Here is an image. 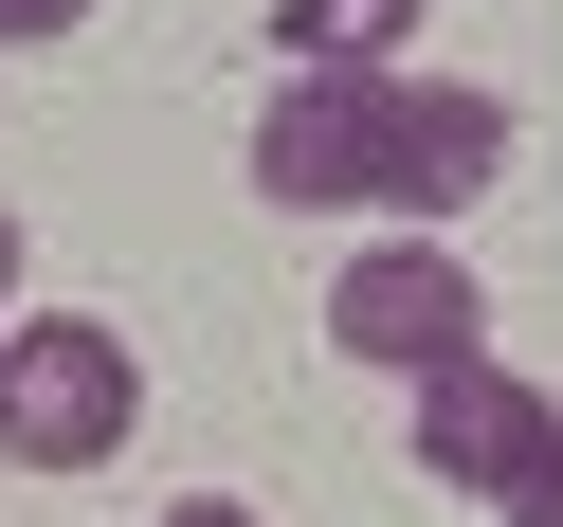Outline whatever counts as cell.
Returning <instances> with one entry per match:
<instances>
[{"label":"cell","instance_id":"cell-2","mask_svg":"<svg viewBox=\"0 0 563 527\" xmlns=\"http://www.w3.org/2000/svg\"><path fill=\"white\" fill-rule=\"evenodd\" d=\"M128 437H146V364H128L110 309L0 328V454H19V473H110Z\"/></svg>","mask_w":563,"mask_h":527},{"label":"cell","instance_id":"cell-6","mask_svg":"<svg viewBox=\"0 0 563 527\" xmlns=\"http://www.w3.org/2000/svg\"><path fill=\"white\" fill-rule=\"evenodd\" d=\"M490 527H563V437H545V454L509 473V509H490Z\"/></svg>","mask_w":563,"mask_h":527},{"label":"cell","instance_id":"cell-9","mask_svg":"<svg viewBox=\"0 0 563 527\" xmlns=\"http://www.w3.org/2000/svg\"><path fill=\"white\" fill-rule=\"evenodd\" d=\"M0 309H19V200H0Z\"/></svg>","mask_w":563,"mask_h":527},{"label":"cell","instance_id":"cell-4","mask_svg":"<svg viewBox=\"0 0 563 527\" xmlns=\"http://www.w3.org/2000/svg\"><path fill=\"white\" fill-rule=\"evenodd\" d=\"M545 437H563V400H545V382H509V364L418 382V473H437V491H490V509H509V473H527Z\"/></svg>","mask_w":563,"mask_h":527},{"label":"cell","instance_id":"cell-5","mask_svg":"<svg viewBox=\"0 0 563 527\" xmlns=\"http://www.w3.org/2000/svg\"><path fill=\"white\" fill-rule=\"evenodd\" d=\"M437 19V0H273V37H291V74H400V37Z\"/></svg>","mask_w":563,"mask_h":527},{"label":"cell","instance_id":"cell-3","mask_svg":"<svg viewBox=\"0 0 563 527\" xmlns=\"http://www.w3.org/2000/svg\"><path fill=\"white\" fill-rule=\"evenodd\" d=\"M328 345L382 382H454V364H490V292L454 273V237H364L328 273Z\"/></svg>","mask_w":563,"mask_h":527},{"label":"cell","instance_id":"cell-8","mask_svg":"<svg viewBox=\"0 0 563 527\" xmlns=\"http://www.w3.org/2000/svg\"><path fill=\"white\" fill-rule=\"evenodd\" d=\"M164 527H273V509H236V491H183V509H164Z\"/></svg>","mask_w":563,"mask_h":527},{"label":"cell","instance_id":"cell-1","mask_svg":"<svg viewBox=\"0 0 563 527\" xmlns=\"http://www.w3.org/2000/svg\"><path fill=\"white\" fill-rule=\"evenodd\" d=\"M490 164H509V110H490L473 74H291L255 110V183L273 219H473Z\"/></svg>","mask_w":563,"mask_h":527},{"label":"cell","instance_id":"cell-7","mask_svg":"<svg viewBox=\"0 0 563 527\" xmlns=\"http://www.w3.org/2000/svg\"><path fill=\"white\" fill-rule=\"evenodd\" d=\"M74 19H91V0H0V37H74Z\"/></svg>","mask_w":563,"mask_h":527}]
</instances>
